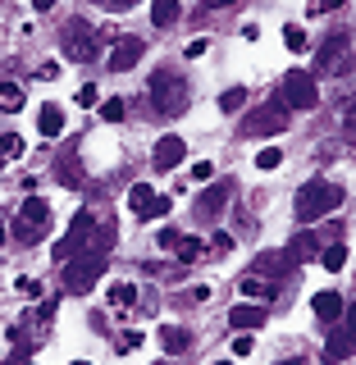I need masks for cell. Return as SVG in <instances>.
Returning a JSON list of instances; mask_svg holds the SVG:
<instances>
[{
    "instance_id": "1",
    "label": "cell",
    "mask_w": 356,
    "mask_h": 365,
    "mask_svg": "<svg viewBox=\"0 0 356 365\" xmlns=\"http://www.w3.org/2000/svg\"><path fill=\"white\" fill-rule=\"evenodd\" d=\"M338 205H342L338 182L311 178V182H302V192H297V224H315V220H325L329 210H338Z\"/></svg>"
},
{
    "instance_id": "2",
    "label": "cell",
    "mask_w": 356,
    "mask_h": 365,
    "mask_svg": "<svg viewBox=\"0 0 356 365\" xmlns=\"http://www.w3.org/2000/svg\"><path fill=\"white\" fill-rule=\"evenodd\" d=\"M146 96L156 101L160 114H183V110H188V83H183L178 73H169V68L151 73V83H146Z\"/></svg>"
},
{
    "instance_id": "3",
    "label": "cell",
    "mask_w": 356,
    "mask_h": 365,
    "mask_svg": "<svg viewBox=\"0 0 356 365\" xmlns=\"http://www.w3.org/2000/svg\"><path fill=\"white\" fill-rule=\"evenodd\" d=\"M110 260L101 256V251H87V256H78V260H64V288L68 292H87L91 283L106 274Z\"/></svg>"
},
{
    "instance_id": "4",
    "label": "cell",
    "mask_w": 356,
    "mask_h": 365,
    "mask_svg": "<svg viewBox=\"0 0 356 365\" xmlns=\"http://www.w3.org/2000/svg\"><path fill=\"white\" fill-rule=\"evenodd\" d=\"M51 233V205H46L41 197H28L23 201V215H19V224H14V237L19 242H37V237Z\"/></svg>"
},
{
    "instance_id": "5",
    "label": "cell",
    "mask_w": 356,
    "mask_h": 365,
    "mask_svg": "<svg viewBox=\"0 0 356 365\" xmlns=\"http://www.w3.org/2000/svg\"><path fill=\"white\" fill-rule=\"evenodd\" d=\"M288 128V106L283 101H274V106L265 110H256V114H247L243 119V133L247 137H274V133H283Z\"/></svg>"
},
{
    "instance_id": "6",
    "label": "cell",
    "mask_w": 356,
    "mask_h": 365,
    "mask_svg": "<svg viewBox=\"0 0 356 365\" xmlns=\"http://www.w3.org/2000/svg\"><path fill=\"white\" fill-rule=\"evenodd\" d=\"M283 101H288L293 110H315L320 101V87L311 73H288V83H283Z\"/></svg>"
},
{
    "instance_id": "7",
    "label": "cell",
    "mask_w": 356,
    "mask_h": 365,
    "mask_svg": "<svg viewBox=\"0 0 356 365\" xmlns=\"http://www.w3.org/2000/svg\"><path fill=\"white\" fill-rule=\"evenodd\" d=\"M91 51H96V32H91L83 19L64 23V55L68 60H91Z\"/></svg>"
},
{
    "instance_id": "8",
    "label": "cell",
    "mask_w": 356,
    "mask_h": 365,
    "mask_svg": "<svg viewBox=\"0 0 356 365\" xmlns=\"http://www.w3.org/2000/svg\"><path fill=\"white\" fill-rule=\"evenodd\" d=\"M91 228H96V220H91L87 210H78V215H73V224H68V233L60 237V242H55V256L68 260V256H73V247H83L87 237H91Z\"/></svg>"
},
{
    "instance_id": "9",
    "label": "cell",
    "mask_w": 356,
    "mask_h": 365,
    "mask_svg": "<svg viewBox=\"0 0 356 365\" xmlns=\"http://www.w3.org/2000/svg\"><path fill=\"white\" fill-rule=\"evenodd\" d=\"M146 55V41L142 37H119L110 51V73H128V68Z\"/></svg>"
},
{
    "instance_id": "10",
    "label": "cell",
    "mask_w": 356,
    "mask_h": 365,
    "mask_svg": "<svg viewBox=\"0 0 356 365\" xmlns=\"http://www.w3.org/2000/svg\"><path fill=\"white\" fill-rule=\"evenodd\" d=\"M183 155H188V142H183V137L165 133V137L156 142V169H174Z\"/></svg>"
},
{
    "instance_id": "11",
    "label": "cell",
    "mask_w": 356,
    "mask_h": 365,
    "mask_svg": "<svg viewBox=\"0 0 356 365\" xmlns=\"http://www.w3.org/2000/svg\"><path fill=\"white\" fill-rule=\"evenodd\" d=\"M256 269H260V279H270V283H279L283 274L293 269V256L288 251H265V256L256 260Z\"/></svg>"
},
{
    "instance_id": "12",
    "label": "cell",
    "mask_w": 356,
    "mask_h": 365,
    "mask_svg": "<svg viewBox=\"0 0 356 365\" xmlns=\"http://www.w3.org/2000/svg\"><path fill=\"white\" fill-rule=\"evenodd\" d=\"M228 197H233V187H228V182H210V187L197 197V215H220Z\"/></svg>"
},
{
    "instance_id": "13",
    "label": "cell",
    "mask_w": 356,
    "mask_h": 365,
    "mask_svg": "<svg viewBox=\"0 0 356 365\" xmlns=\"http://www.w3.org/2000/svg\"><path fill=\"white\" fill-rule=\"evenodd\" d=\"M228 324L233 329H265V306H233Z\"/></svg>"
},
{
    "instance_id": "14",
    "label": "cell",
    "mask_w": 356,
    "mask_h": 365,
    "mask_svg": "<svg viewBox=\"0 0 356 365\" xmlns=\"http://www.w3.org/2000/svg\"><path fill=\"white\" fill-rule=\"evenodd\" d=\"M37 128H41V137H60V133H64V110H60V106H41Z\"/></svg>"
},
{
    "instance_id": "15",
    "label": "cell",
    "mask_w": 356,
    "mask_h": 365,
    "mask_svg": "<svg viewBox=\"0 0 356 365\" xmlns=\"http://www.w3.org/2000/svg\"><path fill=\"white\" fill-rule=\"evenodd\" d=\"M243 297H251L256 306H265V302H274V283L270 279H243V288H238Z\"/></svg>"
},
{
    "instance_id": "16",
    "label": "cell",
    "mask_w": 356,
    "mask_h": 365,
    "mask_svg": "<svg viewBox=\"0 0 356 365\" xmlns=\"http://www.w3.org/2000/svg\"><path fill=\"white\" fill-rule=\"evenodd\" d=\"M347 51V32H338V37H329L325 46H320V55H315V64L320 68H329V64H338V55Z\"/></svg>"
},
{
    "instance_id": "17",
    "label": "cell",
    "mask_w": 356,
    "mask_h": 365,
    "mask_svg": "<svg viewBox=\"0 0 356 365\" xmlns=\"http://www.w3.org/2000/svg\"><path fill=\"white\" fill-rule=\"evenodd\" d=\"M160 342H165V351H169V356H178V351H188V329L165 324V329H160Z\"/></svg>"
},
{
    "instance_id": "18",
    "label": "cell",
    "mask_w": 356,
    "mask_h": 365,
    "mask_svg": "<svg viewBox=\"0 0 356 365\" xmlns=\"http://www.w3.org/2000/svg\"><path fill=\"white\" fill-rule=\"evenodd\" d=\"M315 315L320 319H338L342 315V297L338 292H315Z\"/></svg>"
},
{
    "instance_id": "19",
    "label": "cell",
    "mask_w": 356,
    "mask_h": 365,
    "mask_svg": "<svg viewBox=\"0 0 356 365\" xmlns=\"http://www.w3.org/2000/svg\"><path fill=\"white\" fill-rule=\"evenodd\" d=\"M178 260H183V265H197V260L205 256V242H201V237H178Z\"/></svg>"
},
{
    "instance_id": "20",
    "label": "cell",
    "mask_w": 356,
    "mask_h": 365,
    "mask_svg": "<svg viewBox=\"0 0 356 365\" xmlns=\"http://www.w3.org/2000/svg\"><path fill=\"white\" fill-rule=\"evenodd\" d=\"M347 351H352V334H334V338L325 342V361H329V365H338Z\"/></svg>"
},
{
    "instance_id": "21",
    "label": "cell",
    "mask_w": 356,
    "mask_h": 365,
    "mask_svg": "<svg viewBox=\"0 0 356 365\" xmlns=\"http://www.w3.org/2000/svg\"><path fill=\"white\" fill-rule=\"evenodd\" d=\"M174 19H178V0H156V5H151V23H156V28H169Z\"/></svg>"
},
{
    "instance_id": "22",
    "label": "cell",
    "mask_w": 356,
    "mask_h": 365,
    "mask_svg": "<svg viewBox=\"0 0 356 365\" xmlns=\"http://www.w3.org/2000/svg\"><path fill=\"white\" fill-rule=\"evenodd\" d=\"M110 306H123V311H128V306H137V288L133 283H110Z\"/></svg>"
},
{
    "instance_id": "23",
    "label": "cell",
    "mask_w": 356,
    "mask_h": 365,
    "mask_svg": "<svg viewBox=\"0 0 356 365\" xmlns=\"http://www.w3.org/2000/svg\"><path fill=\"white\" fill-rule=\"evenodd\" d=\"M320 265H325L329 274H338L342 265H347V247H338V242H334V247H325V251H320Z\"/></svg>"
},
{
    "instance_id": "24",
    "label": "cell",
    "mask_w": 356,
    "mask_h": 365,
    "mask_svg": "<svg viewBox=\"0 0 356 365\" xmlns=\"http://www.w3.org/2000/svg\"><path fill=\"white\" fill-rule=\"evenodd\" d=\"M19 106H23V87H19V83H0V110L14 114Z\"/></svg>"
},
{
    "instance_id": "25",
    "label": "cell",
    "mask_w": 356,
    "mask_h": 365,
    "mask_svg": "<svg viewBox=\"0 0 356 365\" xmlns=\"http://www.w3.org/2000/svg\"><path fill=\"white\" fill-rule=\"evenodd\" d=\"M283 46H288V51H293V55H302V51H306V46H311V37H306V32H302V28H297V23H288V28H283Z\"/></svg>"
},
{
    "instance_id": "26",
    "label": "cell",
    "mask_w": 356,
    "mask_h": 365,
    "mask_svg": "<svg viewBox=\"0 0 356 365\" xmlns=\"http://www.w3.org/2000/svg\"><path fill=\"white\" fill-rule=\"evenodd\" d=\"M156 197H151V182H133V192H128V205L133 210H142L146 215V205H151Z\"/></svg>"
},
{
    "instance_id": "27",
    "label": "cell",
    "mask_w": 356,
    "mask_h": 365,
    "mask_svg": "<svg viewBox=\"0 0 356 365\" xmlns=\"http://www.w3.org/2000/svg\"><path fill=\"white\" fill-rule=\"evenodd\" d=\"M19 155H23V137L5 133V137H0V160H19Z\"/></svg>"
},
{
    "instance_id": "28",
    "label": "cell",
    "mask_w": 356,
    "mask_h": 365,
    "mask_svg": "<svg viewBox=\"0 0 356 365\" xmlns=\"http://www.w3.org/2000/svg\"><path fill=\"white\" fill-rule=\"evenodd\" d=\"M315 251H320V242H315L311 233H302V237L293 242V251H288V256H293V260H306V256H315Z\"/></svg>"
},
{
    "instance_id": "29",
    "label": "cell",
    "mask_w": 356,
    "mask_h": 365,
    "mask_svg": "<svg viewBox=\"0 0 356 365\" xmlns=\"http://www.w3.org/2000/svg\"><path fill=\"white\" fill-rule=\"evenodd\" d=\"M247 106V87H228L220 96V110H243Z\"/></svg>"
},
{
    "instance_id": "30",
    "label": "cell",
    "mask_w": 356,
    "mask_h": 365,
    "mask_svg": "<svg viewBox=\"0 0 356 365\" xmlns=\"http://www.w3.org/2000/svg\"><path fill=\"white\" fill-rule=\"evenodd\" d=\"M123 110H128V106H123V101H119V96H110V101H101V119H106V123H119V119H123Z\"/></svg>"
},
{
    "instance_id": "31",
    "label": "cell",
    "mask_w": 356,
    "mask_h": 365,
    "mask_svg": "<svg viewBox=\"0 0 356 365\" xmlns=\"http://www.w3.org/2000/svg\"><path fill=\"white\" fill-rule=\"evenodd\" d=\"M283 165V151L279 146H265V151H256V169H279Z\"/></svg>"
},
{
    "instance_id": "32",
    "label": "cell",
    "mask_w": 356,
    "mask_h": 365,
    "mask_svg": "<svg viewBox=\"0 0 356 365\" xmlns=\"http://www.w3.org/2000/svg\"><path fill=\"white\" fill-rule=\"evenodd\" d=\"M342 5H347V0H311L306 9H311V14H329V9H342Z\"/></svg>"
},
{
    "instance_id": "33",
    "label": "cell",
    "mask_w": 356,
    "mask_h": 365,
    "mask_svg": "<svg viewBox=\"0 0 356 365\" xmlns=\"http://www.w3.org/2000/svg\"><path fill=\"white\" fill-rule=\"evenodd\" d=\"M192 178H197V182L215 178V165H210V160H197V165H192Z\"/></svg>"
},
{
    "instance_id": "34",
    "label": "cell",
    "mask_w": 356,
    "mask_h": 365,
    "mask_svg": "<svg viewBox=\"0 0 356 365\" xmlns=\"http://www.w3.org/2000/svg\"><path fill=\"white\" fill-rule=\"evenodd\" d=\"M178 237H183L178 228H160V247H165V251H174V247H178Z\"/></svg>"
},
{
    "instance_id": "35",
    "label": "cell",
    "mask_w": 356,
    "mask_h": 365,
    "mask_svg": "<svg viewBox=\"0 0 356 365\" xmlns=\"http://www.w3.org/2000/svg\"><path fill=\"white\" fill-rule=\"evenodd\" d=\"M210 247L220 251V256H228V251H233V237H228V233H215V237H210Z\"/></svg>"
},
{
    "instance_id": "36",
    "label": "cell",
    "mask_w": 356,
    "mask_h": 365,
    "mask_svg": "<svg viewBox=\"0 0 356 365\" xmlns=\"http://www.w3.org/2000/svg\"><path fill=\"white\" fill-rule=\"evenodd\" d=\"M14 288H19L23 297H41V283H37V279H19Z\"/></svg>"
},
{
    "instance_id": "37",
    "label": "cell",
    "mask_w": 356,
    "mask_h": 365,
    "mask_svg": "<svg viewBox=\"0 0 356 365\" xmlns=\"http://www.w3.org/2000/svg\"><path fill=\"white\" fill-rule=\"evenodd\" d=\"M137 347H142V334H137V329H133V334H123V338H119V351H137Z\"/></svg>"
},
{
    "instance_id": "38",
    "label": "cell",
    "mask_w": 356,
    "mask_h": 365,
    "mask_svg": "<svg viewBox=\"0 0 356 365\" xmlns=\"http://www.w3.org/2000/svg\"><path fill=\"white\" fill-rule=\"evenodd\" d=\"M342 128H347V133H356V96L347 101V110H342Z\"/></svg>"
},
{
    "instance_id": "39",
    "label": "cell",
    "mask_w": 356,
    "mask_h": 365,
    "mask_svg": "<svg viewBox=\"0 0 356 365\" xmlns=\"http://www.w3.org/2000/svg\"><path fill=\"white\" fill-rule=\"evenodd\" d=\"M188 292H192V302H210L215 288H210V283H197V288H188Z\"/></svg>"
},
{
    "instance_id": "40",
    "label": "cell",
    "mask_w": 356,
    "mask_h": 365,
    "mask_svg": "<svg viewBox=\"0 0 356 365\" xmlns=\"http://www.w3.org/2000/svg\"><path fill=\"white\" fill-rule=\"evenodd\" d=\"M233 356H251V334H243L233 342Z\"/></svg>"
},
{
    "instance_id": "41",
    "label": "cell",
    "mask_w": 356,
    "mask_h": 365,
    "mask_svg": "<svg viewBox=\"0 0 356 365\" xmlns=\"http://www.w3.org/2000/svg\"><path fill=\"white\" fill-rule=\"evenodd\" d=\"M78 106H96V87H78Z\"/></svg>"
},
{
    "instance_id": "42",
    "label": "cell",
    "mask_w": 356,
    "mask_h": 365,
    "mask_svg": "<svg viewBox=\"0 0 356 365\" xmlns=\"http://www.w3.org/2000/svg\"><path fill=\"white\" fill-rule=\"evenodd\" d=\"M41 78H46V83H55V78H60V64L46 60V64H41Z\"/></svg>"
},
{
    "instance_id": "43",
    "label": "cell",
    "mask_w": 356,
    "mask_h": 365,
    "mask_svg": "<svg viewBox=\"0 0 356 365\" xmlns=\"http://www.w3.org/2000/svg\"><path fill=\"white\" fill-rule=\"evenodd\" d=\"M146 210H151V215H169V197H156L151 205H146Z\"/></svg>"
},
{
    "instance_id": "44",
    "label": "cell",
    "mask_w": 356,
    "mask_h": 365,
    "mask_svg": "<svg viewBox=\"0 0 356 365\" xmlns=\"http://www.w3.org/2000/svg\"><path fill=\"white\" fill-rule=\"evenodd\" d=\"M101 5H106V9H119V14H123V9H133L137 0H101Z\"/></svg>"
},
{
    "instance_id": "45",
    "label": "cell",
    "mask_w": 356,
    "mask_h": 365,
    "mask_svg": "<svg viewBox=\"0 0 356 365\" xmlns=\"http://www.w3.org/2000/svg\"><path fill=\"white\" fill-rule=\"evenodd\" d=\"M210 9H228V5H238V0H205Z\"/></svg>"
},
{
    "instance_id": "46",
    "label": "cell",
    "mask_w": 356,
    "mask_h": 365,
    "mask_svg": "<svg viewBox=\"0 0 356 365\" xmlns=\"http://www.w3.org/2000/svg\"><path fill=\"white\" fill-rule=\"evenodd\" d=\"M32 5H37V9H51V5H55V0H32Z\"/></svg>"
},
{
    "instance_id": "47",
    "label": "cell",
    "mask_w": 356,
    "mask_h": 365,
    "mask_svg": "<svg viewBox=\"0 0 356 365\" xmlns=\"http://www.w3.org/2000/svg\"><path fill=\"white\" fill-rule=\"evenodd\" d=\"M347 324H352V334H356V311H352V315H347Z\"/></svg>"
},
{
    "instance_id": "48",
    "label": "cell",
    "mask_w": 356,
    "mask_h": 365,
    "mask_svg": "<svg viewBox=\"0 0 356 365\" xmlns=\"http://www.w3.org/2000/svg\"><path fill=\"white\" fill-rule=\"evenodd\" d=\"M279 365H306V361H279Z\"/></svg>"
},
{
    "instance_id": "49",
    "label": "cell",
    "mask_w": 356,
    "mask_h": 365,
    "mask_svg": "<svg viewBox=\"0 0 356 365\" xmlns=\"http://www.w3.org/2000/svg\"><path fill=\"white\" fill-rule=\"evenodd\" d=\"M0 242H5V224H0Z\"/></svg>"
},
{
    "instance_id": "50",
    "label": "cell",
    "mask_w": 356,
    "mask_h": 365,
    "mask_svg": "<svg viewBox=\"0 0 356 365\" xmlns=\"http://www.w3.org/2000/svg\"><path fill=\"white\" fill-rule=\"evenodd\" d=\"M19 365H32V361H28V356H23V361H19Z\"/></svg>"
},
{
    "instance_id": "51",
    "label": "cell",
    "mask_w": 356,
    "mask_h": 365,
    "mask_svg": "<svg viewBox=\"0 0 356 365\" xmlns=\"http://www.w3.org/2000/svg\"><path fill=\"white\" fill-rule=\"evenodd\" d=\"M73 365H91V361H73Z\"/></svg>"
},
{
    "instance_id": "52",
    "label": "cell",
    "mask_w": 356,
    "mask_h": 365,
    "mask_svg": "<svg viewBox=\"0 0 356 365\" xmlns=\"http://www.w3.org/2000/svg\"><path fill=\"white\" fill-rule=\"evenodd\" d=\"M215 365H228V361H215Z\"/></svg>"
}]
</instances>
